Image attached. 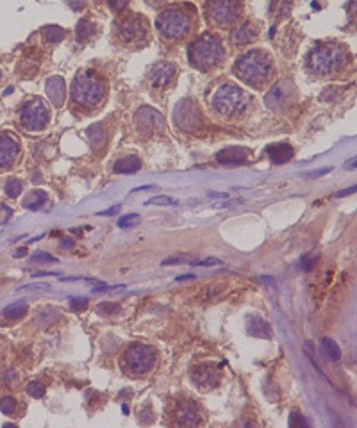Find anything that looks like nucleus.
<instances>
[{"label": "nucleus", "instance_id": "f257e3e1", "mask_svg": "<svg viewBox=\"0 0 357 428\" xmlns=\"http://www.w3.org/2000/svg\"><path fill=\"white\" fill-rule=\"evenodd\" d=\"M234 73L250 86L259 88L272 73V59L270 55L263 50H250L243 54L236 64H234Z\"/></svg>", "mask_w": 357, "mask_h": 428}, {"label": "nucleus", "instance_id": "f03ea898", "mask_svg": "<svg viewBox=\"0 0 357 428\" xmlns=\"http://www.w3.org/2000/svg\"><path fill=\"white\" fill-rule=\"evenodd\" d=\"M72 100L84 109H93L100 106L106 97V82L95 72H81L73 79L72 84Z\"/></svg>", "mask_w": 357, "mask_h": 428}, {"label": "nucleus", "instance_id": "7ed1b4c3", "mask_svg": "<svg viewBox=\"0 0 357 428\" xmlns=\"http://www.w3.org/2000/svg\"><path fill=\"white\" fill-rule=\"evenodd\" d=\"M225 59V48L216 36L205 34L189 47V63L198 70L214 68Z\"/></svg>", "mask_w": 357, "mask_h": 428}, {"label": "nucleus", "instance_id": "20e7f679", "mask_svg": "<svg viewBox=\"0 0 357 428\" xmlns=\"http://www.w3.org/2000/svg\"><path fill=\"white\" fill-rule=\"evenodd\" d=\"M349 54L341 45L336 43H329V45H320L309 54L307 66L311 72L318 73V75H329V73L336 72L347 63Z\"/></svg>", "mask_w": 357, "mask_h": 428}, {"label": "nucleus", "instance_id": "39448f33", "mask_svg": "<svg viewBox=\"0 0 357 428\" xmlns=\"http://www.w3.org/2000/svg\"><path fill=\"white\" fill-rule=\"evenodd\" d=\"M214 111L223 116H238L248 107V97L241 88L223 84L213 98Z\"/></svg>", "mask_w": 357, "mask_h": 428}, {"label": "nucleus", "instance_id": "423d86ee", "mask_svg": "<svg viewBox=\"0 0 357 428\" xmlns=\"http://www.w3.org/2000/svg\"><path fill=\"white\" fill-rule=\"evenodd\" d=\"M156 27L165 38L182 39L191 30V18L180 9H166L158 16Z\"/></svg>", "mask_w": 357, "mask_h": 428}, {"label": "nucleus", "instance_id": "0eeeda50", "mask_svg": "<svg viewBox=\"0 0 357 428\" xmlns=\"http://www.w3.org/2000/svg\"><path fill=\"white\" fill-rule=\"evenodd\" d=\"M124 368L134 375L149 373L156 362V350L149 344H131L124 353Z\"/></svg>", "mask_w": 357, "mask_h": 428}, {"label": "nucleus", "instance_id": "6e6552de", "mask_svg": "<svg viewBox=\"0 0 357 428\" xmlns=\"http://www.w3.org/2000/svg\"><path fill=\"white\" fill-rule=\"evenodd\" d=\"M20 122L27 131H43L50 122V113L41 98H32L23 104L20 113Z\"/></svg>", "mask_w": 357, "mask_h": 428}, {"label": "nucleus", "instance_id": "1a4fd4ad", "mask_svg": "<svg viewBox=\"0 0 357 428\" xmlns=\"http://www.w3.org/2000/svg\"><path fill=\"white\" fill-rule=\"evenodd\" d=\"M207 14L218 25H232L241 16V5L236 0H209Z\"/></svg>", "mask_w": 357, "mask_h": 428}, {"label": "nucleus", "instance_id": "9d476101", "mask_svg": "<svg viewBox=\"0 0 357 428\" xmlns=\"http://www.w3.org/2000/svg\"><path fill=\"white\" fill-rule=\"evenodd\" d=\"M175 125L178 129H184V131H193V129H198L200 123H202V116H200V109L195 102L191 100H182L175 107Z\"/></svg>", "mask_w": 357, "mask_h": 428}, {"label": "nucleus", "instance_id": "9b49d317", "mask_svg": "<svg viewBox=\"0 0 357 428\" xmlns=\"http://www.w3.org/2000/svg\"><path fill=\"white\" fill-rule=\"evenodd\" d=\"M138 127L145 134H159V132L165 131V118L161 116V113L152 107H140L136 115Z\"/></svg>", "mask_w": 357, "mask_h": 428}, {"label": "nucleus", "instance_id": "f8f14e48", "mask_svg": "<svg viewBox=\"0 0 357 428\" xmlns=\"http://www.w3.org/2000/svg\"><path fill=\"white\" fill-rule=\"evenodd\" d=\"M20 157V144L11 134L0 132V168H11Z\"/></svg>", "mask_w": 357, "mask_h": 428}, {"label": "nucleus", "instance_id": "ddd939ff", "mask_svg": "<svg viewBox=\"0 0 357 428\" xmlns=\"http://www.w3.org/2000/svg\"><path fill=\"white\" fill-rule=\"evenodd\" d=\"M193 380L195 384L198 386L200 391H207V389H213V387L218 386V382H220V375H218L216 368L211 364H202V366H196L193 369Z\"/></svg>", "mask_w": 357, "mask_h": 428}, {"label": "nucleus", "instance_id": "4468645a", "mask_svg": "<svg viewBox=\"0 0 357 428\" xmlns=\"http://www.w3.org/2000/svg\"><path fill=\"white\" fill-rule=\"evenodd\" d=\"M175 77V64L168 63V61H163L158 63L150 70V84L154 88H165L168 86Z\"/></svg>", "mask_w": 357, "mask_h": 428}, {"label": "nucleus", "instance_id": "2eb2a0df", "mask_svg": "<svg viewBox=\"0 0 357 428\" xmlns=\"http://www.w3.org/2000/svg\"><path fill=\"white\" fill-rule=\"evenodd\" d=\"M120 36L127 43H134L143 39L145 25L143 21H141V18H129V20H125L122 23V27H120Z\"/></svg>", "mask_w": 357, "mask_h": 428}, {"label": "nucleus", "instance_id": "dca6fc26", "mask_svg": "<svg viewBox=\"0 0 357 428\" xmlns=\"http://www.w3.org/2000/svg\"><path fill=\"white\" fill-rule=\"evenodd\" d=\"M288 82H279V84L273 86L270 91H268L266 98H264V102L270 109H279L282 107L284 104L289 102V88H288Z\"/></svg>", "mask_w": 357, "mask_h": 428}, {"label": "nucleus", "instance_id": "f3484780", "mask_svg": "<svg viewBox=\"0 0 357 428\" xmlns=\"http://www.w3.org/2000/svg\"><path fill=\"white\" fill-rule=\"evenodd\" d=\"M47 95L55 107L63 106L64 97H66V84H64V79H61V77H50L47 81Z\"/></svg>", "mask_w": 357, "mask_h": 428}, {"label": "nucleus", "instance_id": "a211bd4d", "mask_svg": "<svg viewBox=\"0 0 357 428\" xmlns=\"http://www.w3.org/2000/svg\"><path fill=\"white\" fill-rule=\"evenodd\" d=\"M248 157H250V150L241 148V146H236V148L232 146V148L221 150L216 155V159L221 164H243V162L248 161Z\"/></svg>", "mask_w": 357, "mask_h": 428}, {"label": "nucleus", "instance_id": "6ab92c4d", "mask_svg": "<svg viewBox=\"0 0 357 428\" xmlns=\"http://www.w3.org/2000/svg\"><path fill=\"white\" fill-rule=\"evenodd\" d=\"M177 423L178 425H198L200 423V414L198 407L195 402H184L178 405L177 409Z\"/></svg>", "mask_w": 357, "mask_h": 428}, {"label": "nucleus", "instance_id": "aec40b11", "mask_svg": "<svg viewBox=\"0 0 357 428\" xmlns=\"http://www.w3.org/2000/svg\"><path fill=\"white\" fill-rule=\"evenodd\" d=\"M266 153H268V157L272 159V162H275V164H284V162L291 161L293 148H291L288 143H275L268 146Z\"/></svg>", "mask_w": 357, "mask_h": 428}, {"label": "nucleus", "instance_id": "412c9836", "mask_svg": "<svg viewBox=\"0 0 357 428\" xmlns=\"http://www.w3.org/2000/svg\"><path fill=\"white\" fill-rule=\"evenodd\" d=\"M257 34H259V32H257L255 25H252L250 21H247V23H243L241 27H238V29L234 30L232 41H234V45H247V43L257 39Z\"/></svg>", "mask_w": 357, "mask_h": 428}, {"label": "nucleus", "instance_id": "4be33fe9", "mask_svg": "<svg viewBox=\"0 0 357 428\" xmlns=\"http://www.w3.org/2000/svg\"><path fill=\"white\" fill-rule=\"evenodd\" d=\"M248 332H250L252 335H255V337H266V339L272 337V328H270V325H268L263 318H259V316H252V318L248 319Z\"/></svg>", "mask_w": 357, "mask_h": 428}, {"label": "nucleus", "instance_id": "5701e85b", "mask_svg": "<svg viewBox=\"0 0 357 428\" xmlns=\"http://www.w3.org/2000/svg\"><path fill=\"white\" fill-rule=\"evenodd\" d=\"M140 166H141L140 157L131 155L116 162L113 170H115V173H136V171L140 170Z\"/></svg>", "mask_w": 357, "mask_h": 428}, {"label": "nucleus", "instance_id": "b1692460", "mask_svg": "<svg viewBox=\"0 0 357 428\" xmlns=\"http://www.w3.org/2000/svg\"><path fill=\"white\" fill-rule=\"evenodd\" d=\"M48 200V195L45 191H32L25 200H23V207L29 209V211H38L41 205H45V202Z\"/></svg>", "mask_w": 357, "mask_h": 428}, {"label": "nucleus", "instance_id": "393cba45", "mask_svg": "<svg viewBox=\"0 0 357 428\" xmlns=\"http://www.w3.org/2000/svg\"><path fill=\"white\" fill-rule=\"evenodd\" d=\"M88 138L91 141L93 150H100L106 144V132H104L102 125H93L88 129Z\"/></svg>", "mask_w": 357, "mask_h": 428}, {"label": "nucleus", "instance_id": "a878e982", "mask_svg": "<svg viewBox=\"0 0 357 428\" xmlns=\"http://www.w3.org/2000/svg\"><path fill=\"white\" fill-rule=\"evenodd\" d=\"M27 310H29V305H27L25 301H14V303L5 307L4 314H5V318H9V319H18V318H23L27 314Z\"/></svg>", "mask_w": 357, "mask_h": 428}, {"label": "nucleus", "instance_id": "bb28decb", "mask_svg": "<svg viewBox=\"0 0 357 428\" xmlns=\"http://www.w3.org/2000/svg\"><path fill=\"white\" fill-rule=\"evenodd\" d=\"M322 350H323V353H325V357H327L329 360H332V362H336V360L341 359L340 346H338L332 339H329V337H323L322 339Z\"/></svg>", "mask_w": 357, "mask_h": 428}, {"label": "nucleus", "instance_id": "cd10ccee", "mask_svg": "<svg viewBox=\"0 0 357 428\" xmlns=\"http://www.w3.org/2000/svg\"><path fill=\"white\" fill-rule=\"evenodd\" d=\"M93 34V23L89 20H81L77 23V41L84 43L89 39V36Z\"/></svg>", "mask_w": 357, "mask_h": 428}, {"label": "nucleus", "instance_id": "c85d7f7f", "mask_svg": "<svg viewBox=\"0 0 357 428\" xmlns=\"http://www.w3.org/2000/svg\"><path fill=\"white\" fill-rule=\"evenodd\" d=\"M57 319H59V312L55 309H45V310H41L38 316V323L41 326H50L52 323L57 321Z\"/></svg>", "mask_w": 357, "mask_h": 428}, {"label": "nucleus", "instance_id": "c756f323", "mask_svg": "<svg viewBox=\"0 0 357 428\" xmlns=\"http://www.w3.org/2000/svg\"><path fill=\"white\" fill-rule=\"evenodd\" d=\"M21 189H23V182H21L20 178H11L5 184V193H7L9 198H18Z\"/></svg>", "mask_w": 357, "mask_h": 428}, {"label": "nucleus", "instance_id": "7c9ffc66", "mask_svg": "<svg viewBox=\"0 0 357 428\" xmlns=\"http://www.w3.org/2000/svg\"><path fill=\"white\" fill-rule=\"evenodd\" d=\"M97 312L102 314V316H115V314L120 312V305L118 303H111V301H104L97 307Z\"/></svg>", "mask_w": 357, "mask_h": 428}, {"label": "nucleus", "instance_id": "2f4dec72", "mask_svg": "<svg viewBox=\"0 0 357 428\" xmlns=\"http://www.w3.org/2000/svg\"><path fill=\"white\" fill-rule=\"evenodd\" d=\"M66 36V32H64V29H61V27L57 25H52L47 29V39L50 43H59L61 39Z\"/></svg>", "mask_w": 357, "mask_h": 428}, {"label": "nucleus", "instance_id": "473e14b6", "mask_svg": "<svg viewBox=\"0 0 357 428\" xmlns=\"http://www.w3.org/2000/svg\"><path fill=\"white\" fill-rule=\"evenodd\" d=\"M0 411L4 412V414H13L16 411V400L13 396H5V398L0 400Z\"/></svg>", "mask_w": 357, "mask_h": 428}, {"label": "nucleus", "instance_id": "72a5a7b5", "mask_svg": "<svg viewBox=\"0 0 357 428\" xmlns=\"http://www.w3.org/2000/svg\"><path fill=\"white\" fill-rule=\"evenodd\" d=\"M45 391H47V387L43 386L41 382H30L29 386H27V393H29L30 396H34V398L45 396Z\"/></svg>", "mask_w": 357, "mask_h": 428}, {"label": "nucleus", "instance_id": "f704fd0d", "mask_svg": "<svg viewBox=\"0 0 357 428\" xmlns=\"http://www.w3.org/2000/svg\"><path fill=\"white\" fill-rule=\"evenodd\" d=\"M138 220H140V216H138L136 212H132V214H125V216H122L118 220V227H120V229H129V227H132L134 223H138Z\"/></svg>", "mask_w": 357, "mask_h": 428}, {"label": "nucleus", "instance_id": "c9c22d12", "mask_svg": "<svg viewBox=\"0 0 357 428\" xmlns=\"http://www.w3.org/2000/svg\"><path fill=\"white\" fill-rule=\"evenodd\" d=\"M70 307H72V310H75V312H82V310L88 309V300H86V298H72V300H70Z\"/></svg>", "mask_w": 357, "mask_h": 428}, {"label": "nucleus", "instance_id": "e433bc0d", "mask_svg": "<svg viewBox=\"0 0 357 428\" xmlns=\"http://www.w3.org/2000/svg\"><path fill=\"white\" fill-rule=\"evenodd\" d=\"M145 205H177V200L166 198V196H156V198H150Z\"/></svg>", "mask_w": 357, "mask_h": 428}, {"label": "nucleus", "instance_id": "4c0bfd02", "mask_svg": "<svg viewBox=\"0 0 357 428\" xmlns=\"http://www.w3.org/2000/svg\"><path fill=\"white\" fill-rule=\"evenodd\" d=\"M316 263H318V257H316V255H304L300 264H302V268L306 272H311V270L316 266Z\"/></svg>", "mask_w": 357, "mask_h": 428}, {"label": "nucleus", "instance_id": "58836bf2", "mask_svg": "<svg viewBox=\"0 0 357 428\" xmlns=\"http://www.w3.org/2000/svg\"><path fill=\"white\" fill-rule=\"evenodd\" d=\"M289 425H291L293 428L295 427H307V421L304 420L298 412H291V416H289Z\"/></svg>", "mask_w": 357, "mask_h": 428}, {"label": "nucleus", "instance_id": "ea45409f", "mask_svg": "<svg viewBox=\"0 0 357 428\" xmlns=\"http://www.w3.org/2000/svg\"><path fill=\"white\" fill-rule=\"evenodd\" d=\"M13 216V209L7 207V205H0V225L7 223Z\"/></svg>", "mask_w": 357, "mask_h": 428}, {"label": "nucleus", "instance_id": "a19ab883", "mask_svg": "<svg viewBox=\"0 0 357 428\" xmlns=\"http://www.w3.org/2000/svg\"><path fill=\"white\" fill-rule=\"evenodd\" d=\"M34 259L38 261V263H57V259L52 257L50 254H45V252H38V254H34Z\"/></svg>", "mask_w": 357, "mask_h": 428}, {"label": "nucleus", "instance_id": "79ce46f5", "mask_svg": "<svg viewBox=\"0 0 357 428\" xmlns=\"http://www.w3.org/2000/svg\"><path fill=\"white\" fill-rule=\"evenodd\" d=\"M127 5V0H109V7L115 13H122V9Z\"/></svg>", "mask_w": 357, "mask_h": 428}, {"label": "nucleus", "instance_id": "37998d69", "mask_svg": "<svg viewBox=\"0 0 357 428\" xmlns=\"http://www.w3.org/2000/svg\"><path fill=\"white\" fill-rule=\"evenodd\" d=\"M193 264H196V266H218V264H221L220 259H204V261H191Z\"/></svg>", "mask_w": 357, "mask_h": 428}, {"label": "nucleus", "instance_id": "c03bdc74", "mask_svg": "<svg viewBox=\"0 0 357 428\" xmlns=\"http://www.w3.org/2000/svg\"><path fill=\"white\" fill-rule=\"evenodd\" d=\"M182 263H191V259H186V257L166 259V261H163V266H170V264H182Z\"/></svg>", "mask_w": 357, "mask_h": 428}, {"label": "nucleus", "instance_id": "a18cd8bd", "mask_svg": "<svg viewBox=\"0 0 357 428\" xmlns=\"http://www.w3.org/2000/svg\"><path fill=\"white\" fill-rule=\"evenodd\" d=\"M118 205H115V207H111L107 209V211H102V212H98V216H111V214H115L116 211H118Z\"/></svg>", "mask_w": 357, "mask_h": 428}, {"label": "nucleus", "instance_id": "49530a36", "mask_svg": "<svg viewBox=\"0 0 357 428\" xmlns=\"http://www.w3.org/2000/svg\"><path fill=\"white\" fill-rule=\"evenodd\" d=\"M352 193H356V186L349 187V189L340 191V193H336V196H347V195H352Z\"/></svg>", "mask_w": 357, "mask_h": 428}, {"label": "nucleus", "instance_id": "de8ad7c7", "mask_svg": "<svg viewBox=\"0 0 357 428\" xmlns=\"http://www.w3.org/2000/svg\"><path fill=\"white\" fill-rule=\"evenodd\" d=\"M154 186H141V187H136V189H132V193H138V191H145V189H152Z\"/></svg>", "mask_w": 357, "mask_h": 428}, {"label": "nucleus", "instance_id": "09e8293b", "mask_svg": "<svg viewBox=\"0 0 357 428\" xmlns=\"http://www.w3.org/2000/svg\"><path fill=\"white\" fill-rule=\"evenodd\" d=\"M27 254V248H20V250L14 254V257H21V255H25Z\"/></svg>", "mask_w": 357, "mask_h": 428}, {"label": "nucleus", "instance_id": "8fccbe9b", "mask_svg": "<svg viewBox=\"0 0 357 428\" xmlns=\"http://www.w3.org/2000/svg\"><path fill=\"white\" fill-rule=\"evenodd\" d=\"M61 246H63V248H64V246H66V248H72L73 245H72V241H70V239H66V241L61 243Z\"/></svg>", "mask_w": 357, "mask_h": 428}, {"label": "nucleus", "instance_id": "3c124183", "mask_svg": "<svg viewBox=\"0 0 357 428\" xmlns=\"http://www.w3.org/2000/svg\"><path fill=\"white\" fill-rule=\"evenodd\" d=\"M187 279H193V275H182V277H177V279H175V280H177V282H178V280H187Z\"/></svg>", "mask_w": 357, "mask_h": 428}, {"label": "nucleus", "instance_id": "603ef678", "mask_svg": "<svg viewBox=\"0 0 357 428\" xmlns=\"http://www.w3.org/2000/svg\"><path fill=\"white\" fill-rule=\"evenodd\" d=\"M0 79H2V72H0Z\"/></svg>", "mask_w": 357, "mask_h": 428}]
</instances>
